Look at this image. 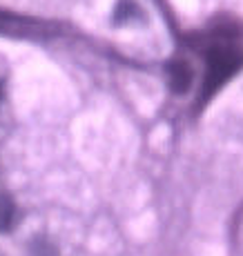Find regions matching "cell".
Masks as SVG:
<instances>
[{
	"label": "cell",
	"mask_w": 243,
	"mask_h": 256,
	"mask_svg": "<svg viewBox=\"0 0 243 256\" xmlns=\"http://www.w3.org/2000/svg\"><path fill=\"white\" fill-rule=\"evenodd\" d=\"M243 58L230 47H212L207 52V72L205 80H203V92L201 98L207 100L225 80H230L236 72L241 70Z\"/></svg>",
	"instance_id": "6da1fadb"
},
{
	"label": "cell",
	"mask_w": 243,
	"mask_h": 256,
	"mask_svg": "<svg viewBox=\"0 0 243 256\" xmlns=\"http://www.w3.org/2000/svg\"><path fill=\"white\" fill-rule=\"evenodd\" d=\"M167 72H170V85L176 94H183V92L190 90L192 70H190L187 62H172V65L167 67Z\"/></svg>",
	"instance_id": "7a4b0ae2"
},
{
	"label": "cell",
	"mask_w": 243,
	"mask_h": 256,
	"mask_svg": "<svg viewBox=\"0 0 243 256\" xmlns=\"http://www.w3.org/2000/svg\"><path fill=\"white\" fill-rule=\"evenodd\" d=\"M14 223H16V203L12 200V196L0 192V234L9 232Z\"/></svg>",
	"instance_id": "3957f363"
},
{
	"label": "cell",
	"mask_w": 243,
	"mask_h": 256,
	"mask_svg": "<svg viewBox=\"0 0 243 256\" xmlns=\"http://www.w3.org/2000/svg\"><path fill=\"white\" fill-rule=\"evenodd\" d=\"M0 100H3V87H0Z\"/></svg>",
	"instance_id": "277c9868"
}]
</instances>
